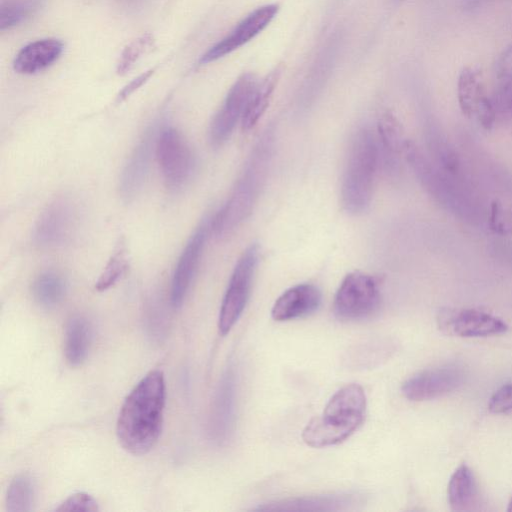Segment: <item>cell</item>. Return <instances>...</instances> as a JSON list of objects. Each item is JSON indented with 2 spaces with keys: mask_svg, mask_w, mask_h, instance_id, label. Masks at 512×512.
Instances as JSON below:
<instances>
[{
  "mask_svg": "<svg viewBox=\"0 0 512 512\" xmlns=\"http://www.w3.org/2000/svg\"><path fill=\"white\" fill-rule=\"evenodd\" d=\"M259 261V246L250 244L237 260L225 290L218 317L220 335H227L241 317L250 297Z\"/></svg>",
  "mask_w": 512,
  "mask_h": 512,
  "instance_id": "8992f818",
  "label": "cell"
},
{
  "mask_svg": "<svg viewBox=\"0 0 512 512\" xmlns=\"http://www.w3.org/2000/svg\"><path fill=\"white\" fill-rule=\"evenodd\" d=\"M78 220L75 202L68 197H59L49 203L39 215L33 240L41 248L63 246L74 236Z\"/></svg>",
  "mask_w": 512,
  "mask_h": 512,
  "instance_id": "ba28073f",
  "label": "cell"
},
{
  "mask_svg": "<svg viewBox=\"0 0 512 512\" xmlns=\"http://www.w3.org/2000/svg\"><path fill=\"white\" fill-rule=\"evenodd\" d=\"M154 69H150L134 79H132L127 85H125L122 90L118 93L117 101H123L128 98L132 93L138 90L144 83H146L150 77L153 75Z\"/></svg>",
  "mask_w": 512,
  "mask_h": 512,
  "instance_id": "e575fe53",
  "label": "cell"
},
{
  "mask_svg": "<svg viewBox=\"0 0 512 512\" xmlns=\"http://www.w3.org/2000/svg\"><path fill=\"white\" fill-rule=\"evenodd\" d=\"M275 132L269 126L258 137L227 201L212 218L211 231L217 239L231 235L253 212L271 168Z\"/></svg>",
  "mask_w": 512,
  "mask_h": 512,
  "instance_id": "7a4b0ae2",
  "label": "cell"
},
{
  "mask_svg": "<svg viewBox=\"0 0 512 512\" xmlns=\"http://www.w3.org/2000/svg\"><path fill=\"white\" fill-rule=\"evenodd\" d=\"M322 302L320 289L301 283L285 290L274 302L271 317L278 322L306 317L318 310Z\"/></svg>",
  "mask_w": 512,
  "mask_h": 512,
  "instance_id": "ac0fdd59",
  "label": "cell"
},
{
  "mask_svg": "<svg viewBox=\"0 0 512 512\" xmlns=\"http://www.w3.org/2000/svg\"><path fill=\"white\" fill-rule=\"evenodd\" d=\"M379 168L376 134L362 126L350 139L342 174L341 203L346 212L359 215L369 208Z\"/></svg>",
  "mask_w": 512,
  "mask_h": 512,
  "instance_id": "277c9868",
  "label": "cell"
},
{
  "mask_svg": "<svg viewBox=\"0 0 512 512\" xmlns=\"http://www.w3.org/2000/svg\"><path fill=\"white\" fill-rule=\"evenodd\" d=\"M507 510H508L509 512H512V496H511V498H510V500H509Z\"/></svg>",
  "mask_w": 512,
  "mask_h": 512,
  "instance_id": "d590c367",
  "label": "cell"
},
{
  "mask_svg": "<svg viewBox=\"0 0 512 512\" xmlns=\"http://www.w3.org/2000/svg\"><path fill=\"white\" fill-rule=\"evenodd\" d=\"M232 366L226 368L217 386L209 420L212 440L222 445L229 440L235 423L236 377Z\"/></svg>",
  "mask_w": 512,
  "mask_h": 512,
  "instance_id": "5bb4252c",
  "label": "cell"
},
{
  "mask_svg": "<svg viewBox=\"0 0 512 512\" xmlns=\"http://www.w3.org/2000/svg\"><path fill=\"white\" fill-rule=\"evenodd\" d=\"M278 9L277 4H268L255 9L226 37L207 50L199 59V63L204 65L216 61L251 41L270 24Z\"/></svg>",
  "mask_w": 512,
  "mask_h": 512,
  "instance_id": "8fae6325",
  "label": "cell"
},
{
  "mask_svg": "<svg viewBox=\"0 0 512 512\" xmlns=\"http://www.w3.org/2000/svg\"><path fill=\"white\" fill-rule=\"evenodd\" d=\"M153 43V36L149 33L130 42L120 55L116 68L117 74L124 75L131 70L138 59L153 46Z\"/></svg>",
  "mask_w": 512,
  "mask_h": 512,
  "instance_id": "83f0119b",
  "label": "cell"
},
{
  "mask_svg": "<svg viewBox=\"0 0 512 512\" xmlns=\"http://www.w3.org/2000/svg\"><path fill=\"white\" fill-rule=\"evenodd\" d=\"M155 155L166 186L172 190L182 188L194 167L191 148L182 133L174 127L159 131Z\"/></svg>",
  "mask_w": 512,
  "mask_h": 512,
  "instance_id": "52a82bcc",
  "label": "cell"
},
{
  "mask_svg": "<svg viewBox=\"0 0 512 512\" xmlns=\"http://www.w3.org/2000/svg\"><path fill=\"white\" fill-rule=\"evenodd\" d=\"M212 218L204 219L186 243L176 264L170 291V301L174 308L182 306L190 289L204 250Z\"/></svg>",
  "mask_w": 512,
  "mask_h": 512,
  "instance_id": "4fadbf2b",
  "label": "cell"
},
{
  "mask_svg": "<svg viewBox=\"0 0 512 512\" xmlns=\"http://www.w3.org/2000/svg\"><path fill=\"white\" fill-rule=\"evenodd\" d=\"M166 386L164 374H146L124 400L116 434L124 450L133 455L148 453L158 442L163 426Z\"/></svg>",
  "mask_w": 512,
  "mask_h": 512,
  "instance_id": "6da1fadb",
  "label": "cell"
},
{
  "mask_svg": "<svg viewBox=\"0 0 512 512\" xmlns=\"http://www.w3.org/2000/svg\"><path fill=\"white\" fill-rule=\"evenodd\" d=\"M490 229L499 235H512V208L493 203L489 220Z\"/></svg>",
  "mask_w": 512,
  "mask_h": 512,
  "instance_id": "f546056e",
  "label": "cell"
},
{
  "mask_svg": "<svg viewBox=\"0 0 512 512\" xmlns=\"http://www.w3.org/2000/svg\"><path fill=\"white\" fill-rule=\"evenodd\" d=\"M34 482L28 474H18L10 482L6 494V510L28 512L34 503Z\"/></svg>",
  "mask_w": 512,
  "mask_h": 512,
  "instance_id": "d4e9b609",
  "label": "cell"
},
{
  "mask_svg": "<svg viewBox=\"0 0 512 512\" xmlns=\"http://www.w3.org/2000/svg\"><path fill=\"white\" fill-rule=\"evenodd\" d=\"M495 74L498 83L512 82V43L500 55Z\"/></svg>",
  "mask_w": 512,
  "mask_h": 512,
  "instance_id": "836d02e7",
  "label": "cell"
},
{
  "mask_svg": "<svg viewBox=\"0 0 512 512\" xmlns=\"http://www.w3.org/2000/svg\"><path fill=\"white\" fill-rule=\"evenodd\" d=\"M92 329L89 321L80 315L73 316L65 328L64 353L71 366L81 365L91 346Z\"/></svg>",
  "mask_w": 512,
  "mask_h": 512,
  "instance_id": "44dd1931",
  "label": "cell"
},
{
  "mask_svg": "<svg viewBox=\"0 0 512 512\" xmlns=\"http://www.w3.org/2000/svg\"><path fill=\"white\" fill-rule=\"evenodd\" d=\"M437 321L441 330L460 337L497 335L508 329L502 319L477 309H443Z\"/></svg>",
  "mask_w": 512,
  "mask_h": 512,
  "instance_id": "7c38bea8",
  "label": "cell"
},
{
  "mask_svg": "<svg viewBox=\"0 0 512 512\" xmlns=\"http://www.w3.org/2000/svg\"><path fill=\"white\" fill-rule=\"evenodd\" d=\"M63 49V43L56 38L33 41L16 54L13 69L17 73L26 75L44 71L60 58Z\"/></svg>",
  "mask_w": 512,
  "mask_h": 512,
  "instance_id": "ffe728a7",
  "label": "cell"
},
{
  "mask_svg": "<svg viewBox=\"0 0 512 512\" xmlns=\"http://www.w3.org/2000/svg\"><path fill=\"white\" fill-rule=\"evenodd\" d=\"M253 73H243L229 89L209 127V140L214 147L222 146L243 118L250 97L258 84Z\"/></svg>",
  "mask_w": 512,
  "mask_h": 512,
  "instance_id": "9c48e42d",
  "label": "cell"
},
{
  "mask_svg": "<svg viewBox=\"0 0 512 512\" xmlns=\"http://www.w3.org/2000/svg\"><path fill=\"white\" fill-rule=\"evenodd\" d=\"M281 71V67H276L256 85L241 120V127L244 131L254 128L264 115L279 81Z\"/></svg>",
  "mask_w": 512,
  "mask_h": 512,
  "instance_id": "603a6c76",
  "label": "cell"
},
{
  "mask_svg": "<svg viewBox=\"0 0 512 512\" xmlns=\"http://www.w3.org/2000/svg\"><path fill=\"white\" fill-rule=\"evenodd\" d=\"M349 354L346 361L353 367L372 366L374 362L384 359V342L368 341L359 344Z\"/></svg>",
  "mask_w": 512,
  "mask_h": 512,
  "instance_id": "f1b7e54d",
  "label": "cell"
},
{
  "mask_svg": "<svg viewBox=\"0 0 512 512\" xmlns=\"http://www.w3.org/2000/svg\"><path fill=\"white\" fill-rule=\"evenodd\" d=\"M477 483L472 470L461 464L450 477L447 489L448 503L453 511H466L477 500Z\"/></svg>",
  "mask_w": 512,
  "mask_h": 512,
  "instance_id": "7402d4cb",
  "label": "cell"
},
{
  "mask_svg": "<svg viewBox=\"0 0 512 512\" xmlns=\"http://www.w3.org/2000/svg\"><path fill=\"white\" fill-rule=\"evenodd\" d=\"M66 290L64 278L53 271L39 274L31 287L34 300L44 308H53L60 304L66 295Z\"/></svg>",
  "mask_w": 512,
  "mask_h": 512,
  "instance_id": "cb8c5ba5",
  "label": "cell"
},
{
  "mask_svg": "<svg viewBox=\"0 0 512 512\" xmlns=\"http://www.w3.org/2000/svg\"><path fill=\"white\" fill-rule=\"evenodd\" d=\"M39 0H2L0 11L1 30L10 29L21 22L34 11Z\"/></svg>",
  "mask_w": 512,
  "mask_h": 512,
  "instance_id": "4316f807",
  "label": "cell"
},
{
  "mask_svg": "<svg viewBox=\"0 0 512 512\" xmlns=\"http://www.w3.org/2000/svg\"><path fill=\"white\" fill-rule=\"evenodd\" d=\"M491 100L496 114L512 116V82L499 83Z\"/></svg>",
  "mask_w": 512,
  "mask_h": 512,
  "instance_id": "d6a6232c",
  "label": "cell"
},
{
  "mask_svg": "<svg viewBox=\"0 0 512 512\" xmlns=\"http://www.w3.org/2000/svg\"><path fill=\"white\" fill-rule=\"evenodd\" d=\"M156 135L154 128H148L131 152L119 178V194L126 201H132L141 191L148 175Z\"/></svg>",
  "mask_w": 512,
  "mask_h": 512,
  "instance_id": "9a60e30c",
  "label": "cell"
},
{
  "mask_svg": "<svg viewBox=\"0 0 512 512\" xmlns=\"http://www.w3.org/2000/svg\"><path fill=\"white\" fill-rule=\"evenodd\" d=\"M98 504L96 500L85 492H78L69 496L64 500L55 511H82L94 512L98 511Z\"/></svg>",
  "mask_w": 512,
  "mask_h": 512,
  "instance_id": "4dcf8cb0",
  "label": "cell"
},
{
  "mask_svg": "<svg viewBox=\"0 0 512 512\" xmlns=\"http://www.w3.org/2000/svg\"><path fill=\"white\" fill-rule=\"evenodd\" d=\"M128 262V252L125 243L121 240L99 275L95 284L96 290L105 291L114 286L125 274Z\"/></svg>",
  "mask_w": 512,
  "mask_h": 512,
  "instance_id": "484cf974",
  "label": "cell"
},
{
  "mask_svg": "<svg viewBox=\"0 0 512 512\" xmlns=\"http://www.w3.org/2000/svg\"><path fill=\"white\" fill-rule=\"evenodd\" d=\"M380 304L378 280L368 273L353 271L343 278L336 291L333 312L342 321H361L372 317Z\"/></svg>",
  "mask_w": 512,
  "mask_h": 512,
  "instance_id": "5b68a950",
  "label": "cell"
},
{
  "mask_svg": "<svg viewBox=\"0 0 512 512\" xmlns=\"http://www.w3.org/2000/svg\"><path fill=\"white\" fill-rule=\"evenodd\" d=\"M363 497L358 493H329L302 496L263 504L256 508L262 511H346L362 505Z\"/></svg>",
  "mask_w": 512,
  "mask_h": 512,
  "instance_id": "e0dca14e",
  "label": "cell"
},
{
  "mask_svg": "<svg viewBox=\"0 0 512 512\" xmlns=\"http://www.w3.org/2000/svg\"><path fill=\"white\" fill-rule=\"evenodd\" d=\"M366 412V394L362 386L347 384L336 391L323 412L311 419L302 431L310 447L323 448L348 439L362 424Z\"/></svg>",
  "mask_w": 512,
  "mask_h": 512,
  "instance_id": "3957f363",
  "label": "cell"
},
{
  "mask_svg": "<svg viewBox=\"0 0 512 512\" xmlns=\"http://www.w3.org/2000/svg\"><path fill=\"white\" fill-rule=\"evenodd\" d=\"M459 106L467 117H474L485 128H490L496 118L492 103L484 91L479 75L472 68H464L457 81Z\"/></svg>",
  "mask_w": 512,
  "mask_h": 512,
  "instance_id": "2e32d148",
  "label": "cell"
},
{
  "mask_svg": "<svg viewBox=\"0 0 512 512\" xmlns=\"http://www.w3.org/2000/svg\"><path fill=\"white\" fill-rule=\"evenodd\" d=\"M488 408L496 414L512 410V382L503 384L494 392L489 400Z\"/></svg>",
  "mask_w": 512,
  "mask_h": 512,
  "instance_id": "1f68e13d",
  "label": "cell"
},
{
  "mask_svg": "<svg viewBox=\"0 0 512 512\" xmlns=\"http://www.w3.org/2000/svg\"><path fill=\"white\" fill-rule=\"evenodd\" d=\"M463 370L456 365L426 369L408 378L401 387L410 401H426L444 396L462 385Z\"/></svg>",
  "mask_w": 512,
  "mask_h": 512,
  "instance_id": "30bf717a",
  "label": "cell"
},
{
  "mask_svg": "<svg viewBox=\"0 0 512 512\" xmlns=\"http://www.w3.org/2000/svg\"><path fill=\"white\" fill-rule=\"evenodd\" d=\"M376 138L380 167L388 176H397L401 169V154L406 141L403 139L400 122L392 112L385 111L379 115Z\"/></svg>",
  "mask_w": 512,
  "mask_h": 512,
  "instance_id": "d6986e66",
  "label": "cell"
}]
</instances>
